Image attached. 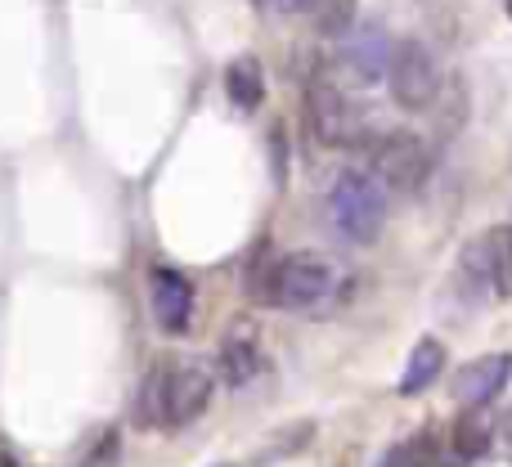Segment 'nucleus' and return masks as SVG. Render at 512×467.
Returning a JSON list of instances; mask_svg holds the SVG:
<instances>
[{
  "mask_svg": "<svg viewBox=\"0 0 512 467\" xmlns=\"http://www.w3.org/2000/svg\"><path fill=\"white\" fill-rule=\"evenodd\" d=\"M337 292V270L315 252H283L256 274V301L274 310H319Z\"/></svg>",
  "mask_w": 512,
  "mask_h": 467,
  "instance_id": "f257e3e1",
  "label": "nucleus"
},
{
  "mask_svg": "<svg viewBox=\"0 0 512 467\" xmlns=\"http://www.w3.org/2000/svg\"><path fill=\"white\" fill-rule=\"evenodd\" d=\"M324 216H328V230L337 238H346L355 247H369L382 234V225H387V189L369 171L351 167L328 185Z\"/></svg>",
  "mask_w": 512,
  "mask_h": 467,
  "instance_id": "f03ea898",
  "label": "nucleus"
},
{
  "mask_svg": "<svg viewBox=\"0 0 512 467\" xmlns=\"http://www.w3.org/2000/svg\"><path fill=\"white\" fill-rule=\"evenodd\" d=\"M387 90L405 113H427V108L441 99L445 77H441V63L436 54L427 50L418 36H405V41L391 45V59H387Z\"/></svg>",
  "mask_w": 512,
  "mask_h": 467,
  "instance_id": "7ed1b4c3",
  "label": "nucleus"
},
{
  "mask_svg": "<svg viewBox=\"0 0 512 467\" xmlns=\"http://www.w3.org/2000/svg\"><path fill=\"white\" fill-rule=\"evenodd\" d=\"M436 153L423 135L414 131H387L378 144H373V171L369 176L378 180L382 189L391 194H418V189L432 180Z\"/></svg>",
  "mask_w": 512,
  "mask_h": 467,
  "instance_id": "20e7f679",
  "label": "nucleus"
},
{
  "mask_svg": "<svg viewBox=\"0 0 512 467\" xmlns=\"http://www.w3.org/2000/svg\"><path fill=\"white\" fill-rule=\"evenodd\" d=\"M301 113H306V126L324 149H346V144L360 140V113L346 99L342 86L315 77L306 86V99H301Z\"/></svg>",
  "mask_w": 512,
  "mask_h": 467,
  "instance_id": "39448f33",
  "label": "nucleus"
},
{
  "mask_svg": "<svg viewBox=\"0 0 512 467\" xmlns=\"http://www.w3.org/2000/svg\"><path fill=\"white\" fill-rule=\"evenodd\" d=\"M212 369L207 364H167V405H162V427H189L207 405H212Z\"/></svg>",
  "mask_w": 512,
  "mask_h": 467,
  "instance_id": "423d86ee",
  "label": "nucleus"
},
{
  "mask_svg": "<svg viewBox=\"0 0 512 467\" xmlns=\"http://www.w3.org/2000/svg\"><path fill=\"white\" fill-rule=\"evenodd\" d=\"M149 306L162 333L171 337L189 333V324H194V283L180 270H171V265H158L149 274Z\"/></svg>",
  "mask_w": 512,
  "mask_h": 467,
  "instance_id": "0eeeda50",
  "label": "nucleus"
},
{
  "mask_svg": "<svg viewBox=\"0 0 512 467\" xmlns=\"http://www.w3.org/2000/svg\"><path fill=\"white\" fill-rule=\"evenodd\" d=\"M387 59H391V36L378 23H364L355 32H342V50L337 63L355 86H373L378 77H387Z\"/></svg>",
  "mask_w": 512,
  "mask_h": 467,
  "instance_id": "6e6552de",
  "label": "nucleus"
},
{
  "mask_svg": "<svg viewBox=\"0 0 512 467\" xmlns=\"http://www.w3.org/2000/svg\"><path fill=\"white\" fill-rule=\"evenodd\" d=\"M216 373H221V382H225V387H234V391L252 387V382L265 373L261 337H256L248 324H239V328H234V333L221 342V351H216Z\"/></svg>",
  "mask_w": 512,
  "mask_h": 467,
  "instance_id": "1a4fd4ad",
  "label": "nucleus"
},
{
  "mask_svg": "<svg viewBox=\"0 0 512 467\" xmlns=\"http://www.w3.org/2000/svg\"><path fill=\"white\" fill-rule=\"evenodd\" d=\"M508 378H512V355H481V360H472L468 369H459L454 396H459L463 409H486L490 400L504 396Z\"/></svg>",
  "mask_w": 512,
  "mask_h": 467,
  "instance_id": "9d476101",
  "label": "nucleus"
},
{
  "mask_svg": "<svg viewBox=\"0 0 512 467\" xmlns=\"http://www.w3.org/2000/svg\"><path fill=\"white\" fill-rule=\"evenodd\" d=\"M481 243V270H486V288L495 297H512V225H495L477 238Z\"/></svg>",
  "mask_w": 512,
  "mask_h": 467,
  "instance_id": "9b49d317",
  "label": "nucleus"
},
{
  "mask_svg": "<svg viewBox=\"0 0 512 467\" xmlns=\"http://www.w3.org/2000/svg\"><path fill=\"white\" fill-rule=\"evenodd\" d=\"M225 95H230V104L239 108V113H256L265 99V72L261 63L252 59V54H239V59L225 68Z\"/></svg>",
  "mask_w": 512,
  "mask_h": 467,
  "instance_id": "f8f14e48",
  "label": "nucleus"
},
{
  "mask_svg": "<svg viewBox=\"0 0 512 467\" xmlns=\"http://www.w3.org/2000/svg\"><path fill=\"white\" fill-rule=\"evenodd\" d=\"M441 369H445V346L436 342V337H423V342L409 351V364H405V373H400V396H418V391H427L436 378H441Z\"/></svg>",
  "mask_w": 512,
  "mask_h": 467,
  "instance_id": "ddd939ff",
  "label": "nucleus"
},
{
  "mask_svg": "<svg viewBox=\"0 0 512 467\" xmlns=\"http://www.w3.org/2000/svg\"><path fill=\"white\" fill-rule=\"evenodd\" d=\"M486 450H490V418L486 409H468L450 432V454L459 463H472V459H486Z\"/></svg>",
  "mask_w": 512,
  "mask_h": 467,
  "instance_id": "4468645a",
  "label": "nucleus"
},
{
  "mask_svg": "<svg viewBox=\"0 0 512 467\" xmlns=\"http://www.w3.org/2000/svg\"><path fill=\"white\" fill-rule=\"evenodd\" d=\"M162 405H167V364H153L140 382V396H135V423L162 427Z\"/></svg>",
  "mask_w": 512,
  "mask_h": 467,
  "instance_id": "2eb2a0df",
  "label": "nucleus"
},
{
  "mask_svg": "<svg viewBox=\"0 0 512 467\" xmlns=\"http://www.w3.org/2000/svg\"><path fill=\"white\" fill-rule=\"evenodd\" d=\"M355 5H360V0H310L306 9L324 36H342V32H351V23H355Z\"/></svg>",
  "mask_w": 512,
  "mask_h": 467,
  "instance_id": "dca6fc26",
  "label": "nucleus"
},
{
  "mask_svg": "<svg viewBox=\"0 0 512 467\" xmlns=\"http://www.w3.org/2000/svg\"><path fill=\"white\" fill-rule=\"evenodd\" d=\"M270 9H279V14H301V9L310 5V0H265Z\"/></svg>",
  "mask_w": 512,
  "mask_h": 467,
  "instance_id": "f3484780",
  "label": "nucleus"
},
{
  "mask_svg": "<svg viewBox=\"0 0 512 467\" xmlns=\"http://www.w3.org/2000/svg\"><path fill=\"white\" fill-rule=\"evenodd\" d=\"M0 467H23V463H18L14 454H0Z\"/></svg>",
  "mask_w": 512,
  "mask_h": 467,
  "instance_id": "a211bd4d",
  "label": "nucleus"
}]
</instances>
